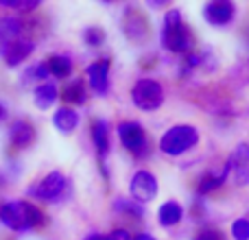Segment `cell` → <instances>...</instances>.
Returning <instances> with one entry per match:
<instances>
[{"label":"cell","instance_id":"cell-1","mask_svg":"<svg viewBox=\"0 0 249 240\" xmlns=\"http://www.w3.org/2000/svg\"><path fill=\"white\" fill-rule=\"evenodd\" d=\"M46 214L26 199H13V201L0 203V223L16 234L39 229L46 225Z\"/></svg>","mask_w":249,"mask_h":240},{"label":"cell","instance_id":"cell-2","mask_svg":"<svg viewBox=\"0 0 249 240\" xmlns=\"http://www.w3.org/2000/svg\"><path fill=\"white\" fill-rule=\"evenodd\" d=\"M162 46L175 55H188L195 51V37L190 26L184 22L179 9H168L162 17Z\"/></svg>","mask_w":249,"mask_h":240},{"label":"cell","instance_id":"cell-3","mask_svg":"<svg viewBox=\"0 0 249 240\" xmlns=\"http://www.w3.org/2000/svg\"><path fill=\"white\" fill-rule=\"evenodd\" d=\"M70 190H72V186H70L68 177L61 171H51L39 181H33L26 192L35 201L46 203V206H55V203H61L68 199Z\"/></svg>","mask_w":249,"mask_h":240},{"label":"cell","instance_id":"cell-4","mask_svg":"<svg viewBox=\"0 0 249 240\" xmlns=\"http://www.w3.org/2000/svg\"><path fill=\"white\" fill-rule=\"evenodd\" d=\"M199 129L193 124H173L160 137V151L171 157H179L199 144Z\"/></svg>","mask_w":249,"mask_h":240},{"label":"cell","instance_id":"cell-5","mask_svg":"<svg viewBox=\"0 0 249 240\" xmlns=\"http://www.w3.org/2000/svg\"><path fill=\"white\" fill-rule=\"evenodd\" d=\"M116 136L121 140L123 149L131 155L133 159H146L151 155V140L146 129L138 120H121L116 124Z\"/></svg>","mask_w":249,"mask_h":240},{"label":"cell","instance_id":"cell-6","mask_svg":"<svg viewBox=\"0 0 249 240\" xmlns=\"http://www.w3.org/2000/svg\"><path fill=\"white\" fill-rule=\"evenodd\" d=\"M164 86L151 77H142L133 83L131 87V103L140 112H158L164 105Z\"/></svg>","mask_w":249,"mask_h":240},{"label":"cell","instance_id":"cell-7","mask_svg":"<svg viewBox=\"0 0 249 240\" xmlns=\"http://www.w3.org/2000/svg\"><path fill=\"white\" fill-rule=\"evenodd\" d=\"M158 179H155V175L151 171H146V168H140V171L133 172L131 181H129V192H131V199L136 203H140V206H144V203H151L155 197H158Z\"/></svg>","mask_w":249,"mask_h":240},{"label":"cell","instance_id":"cell-8","mask_svg":"<svg viewBox=\"0 0 249 240\" xmlns=\"http://www.w3.org/2000/svg\"><path fill=\"white\" fill-rule=\"evenodd\" d=\"M236 13L238 9L232 0H212V2L203 4V20L206 24L216 26V29L230 26L236 20Z\"/></svg>","mask_w":249,"mask_h":240},{"label":"cell","instance_id":"cell-9","mask_svg":"<svg viewBox=\"0 0 249 240\" xmlns=\"http://www.w3.org/2000/svg\"><path fill=\"white\" fill-rule=\"evenodd\" d=\"M109 70H112V64H109L107 57L94 59L86 68V77H88V83H90V90L94 92L96 96L109 94Z\"/></svg>","mask_w":249,"mask_h":240},{"label":"cell","instance_id":"cell-10","mask_svg":"<svg viewBox=\"0 0 249 240\" xmlns=\"http://www.w3.org/2000/svg\"><path fill=\"white\" fill-rule=\"evenodd\" d=\"M123 31L129 39H133V42H142V39L149 37L151 26H149L146 16L140 11V9L129 7L127 11L123 13Z\"/></svg>","mask_w":249,"mask_h":240},{"label":"cell","instance_id":"cell-11","mask_svg":"<svg viewBox=\"0 0 249 240\" xmlns=\"http://www.w3.org/2000/svg\"><path fill=\"white\" fill-rule=\"evenodd\" d=\"M90 136L96 151V157H99V164L105 172V157L109 153V122L105 118H96L90 127ZM105 177H107V172H105Z\"/></svg>","mask_w":249,"mask_h":240},{"label":"cell","instance_id":"cell-12","mask_svg":"<svg viewBox=\"0 0 249 240\" xmlns=\"http://www.w3.org/2000/svg\"><path fill=\"white\" fill-rule=\"evenodd\" d=\"M232 175V168H230V162L225 159L223 166L219 171H206L197 181V194L199 197H206V194H212L221 188V186L228 181V177Z\"/></svg>","mask_w":249,"mask_h":240},{"label":"cell","instance_id":"cell-13","mask_svg":"<svg viewBox=\"0 0 249 240\" xmlns=\"http://www.w3.org/2000/svg\"><path fill=\"white\" fill-rule=\"evenodd\" d=\"M228 162H230V168H232L234 181H236L238 186L249 184V144L241 142V144L232 151Z\"/></svg>","mask_w":249,"mask_h":240},{"label":"cell","instance_id":"cell-14","mask_svg":"<svg viewBox=\"0 0 249 240\" xmlns=\"http://www.w3.org/2000/svg\"><path fill=\"white\" fill-rule=\"evenodd\" d=\"M35 48V42L29 37H18V39H11L7 46V51H4V64L9 66V68H18L20 64H24L26 59L31 57V52H33Z\"/></svg>","mask_w":249,"mask_h":240},{"label":"cell","instance_id":"cell-15","mask_svg":"<svg viewBox=\"0 0 249 240\" xmlns=\"http://www.w3.org/2000/svg\"><path fill=\"white\" fill-rule=\"evenodd\" d=\"M35 142V127L29 122V120H13L11 127H9V144L13 149L22 151L29 149Z\"/></svg>","mask_w":249,"mask_h":240},{"label":"cell","instance_id":"cell-16","mask_svg":"<svg viewBox=\"0 0 249 240\" xmlns=\"http://www.w3.org/2000/svg\"><path fill=\"white\" fill-rule=\"evenodd\" d=\"M59 99L66 103V107H79L88 101V87L83 79H72L64 86V90L59 92Z\"/></svg>","mask_w":249,"mask_h":240},{"label":"cell","instance_id":"cell-17","mask_svg":"<svg viewBox=\"0 0 249 240\" xmlns=\"http://www.w3.org/2000/svg\"><path fill=\"white\" fill-rule=\"evenodd\" d=\"M181 219H184V206L179 201H173L171 199V201H164L158 207V223L162 227H166V229L175 227V225L181 223Z\"/></svg>","mask_w":249,"mask_h":240},{"label":"cell","instance_id":"cell-18","mask_svg":"<svg viewBox=\"0 0 249 240\" xmlns=\"http://www.w3.org/2000/svg\"><path fill=\"white\" fill-rule=\"evenodd\" d=\"M59 101V87L55 86V83H39V86H35L33 90V103L37 109H42V112H46V109L55 107V103Z\"/></svg>","mask_w":249,"mask_h":240},{"label":"cell","instance_id":"cell-19","mask_svg":"<svg viewBox=\"0 0 249 240\" xmlns=\"http://www.w3.org/2000/svg\"><path fill=\"white\" fill-rule=\"evenodd\" d=\"M79 122H81V116L72 107H59L53 114V127L61 133H72L79 127Z\"/></svg>","mask_w":249,"mask_h":240},{"label":"cell","instance_id":"cell-20","mask_svg":"<svg viewBox=\"0 0 249 240\" xmlns=\"http://www.w3.org/2000/svg\"><path fill=\"white\" fill-rule=\"evenodd\" d=\"M114 212L116 214L124 216V219H133V221H140L144 219V207L140 203H136L133 199H124V197H118L114 199Z\"/></svg>","mask_w":249,"mask_h":240},{"label":"cell","instance_id":"cell-21","mask_svg":"<svg viewBox=\"0 0 249 240\" xmlns=\"http://www.w3.org/2000/svg\"><path fill=\"white\" fill-rule=\"evenodd\" d=\"M48 72L55 79H68L72 74V59L66 55H53L51 59L46 61Z\"/></svg>","mask_w":249,"mask_h":240},{"label":"cell","instance_id":"cell-22","mask_svg":"<svg viewBox=\"0 0 249 240\" xmlns=\"http://www.w3.org/2000/svg\"><path fill=\"white\" fill-rule=\"evenodd\" d=\"M51 77V72H48V66L46 61H37V64L29 66V68L24 70V81H42L46 83V79Z\"/></svg>","mask_w":249,"mask_h":240},{"label":"cell","instance_id":"cell-23","mask_svg":"<svg viewBox=\"0 0 249 240\" xmlns=\"http://www.w3.org/2000/svg\"><path fill=\"white\" fill-rule=\"evenodd\" d=\"M83 42L90 48H99L105 44V31L101 26H88L83 29Z\"/></svg>","mask_w":249,"mask_h":240},{"label":"cell","instance_id":"cell-24","mask_svg":"<svg viewBox=\"0 0 249 240\" xmlns=\"http://www.w3.org/2000/svg\"><path fill=\"white\" fill-rule=\"evenodd\" d=\"M0 7L4 9H11V11H33V9L39 7V0H0Z\"/></svg>","mask_w":249,"mask_h":240},{"label":"cell","instance_id":"cell-25","mask_svg":"<svg viewBox=\"0 0 249 240\" xmlns=\"http://www.w3.org/2000/svg\"><path fill=\"white\" fill-rule=\"evenodd\" d=\"M230 234H232L234 240H249V219L247 216H241L232 223L230 227Z\"/></svg>","mask_w":249,"mask_h":240},{"label":"cell","instance_id":"cell-26","mask_svg":"<svg viewBox=\"0 0 249 240\" xmlns=\"http://www.w3.org/2000/svg\"><path fill=\"white\" fill-rule=\"evenodd\" d=\"M193 240H225V234L219 227H201Z\"/></svg>","mask_w":249,"mask_h":240},{"label":"cell","instance_id":"cell-27","mask_svg":"<svg viewBox=\"0 0 249 240\" xmlns=\"http://www.w3.org/2000/svg\"><path fill=\"white\" fill-rule=\"evenodd\" d=\"M201 64H203V52H197V51L188 52L184 59V72H190V70L199 68Z\"/></svg>","mask_w":249,"mask_h":240},{"label":"cell","instance_id":"cell-28","mask_svg":"<svg viewBox=\"0 0 249 240\" xmlns=\"http://www.w3.org/2000/svg\"><path fill=\"white\" fill-rule=\"evenodd\" d=\"M105 240H133V234L127 227H116L105 236Z\"/></svg>","mask_w":249,"mask_h":240},{"label":"cell","instance_id":"cell-29","mask_svg":"<svg viewBox=\"0 0 249 240\" xmlns=\"http://www.w3.org/2000/svg\"><path fill=\"white\" fill-rule=\"evenodd\" d=\"M9 42H11V39H9V37H7V35H4V33H2V31H0V55H4V51H7Z\"/></svg>","mask_w":249,"mask_h":240},{"label":"cell","instance_id":"cell-30","mask_svg":"<svg viewBox=\"0 0 249 240\" xmlns=\"http://www.w3.org/2000/svg\"><path fill=\"white\" fill-rule=\"evenodd\" d=\"M133 240H158L153 236V234H146V232H142V234H138V236H133Z\"/></svg>","mask_w":249,"mask_h":240},{"label":"cell","instance_id":"cell-31","mask_svg":"<svg viewBox=\"0 0 249 240\" xmlns=\"http://www.w3.org/2000/svg\"><path fill=\"white\" fill-rule=\"evenodd\" d=\"M83 240H105V236H103V234H88Z\"/></svg>","mask_w":249,"mask_h":240},{"label":"cell","instance_id":"cell-32","mask_svg":"<svg viewBox=\"0 0 249 240\" xmlns=\"http://www.w3.org/2000/svg\"><path fill=\"white\" fill-rule=\"evenodd\" d=\"M2 118H4V107L0 105V120H2Z\"/></svg>","mask_w":249,"mask_h":240}]
</instances>
